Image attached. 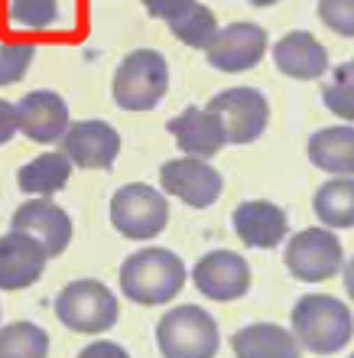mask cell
<instances>
[{
  "label": "cell",
  "mask_w": 354,
  "mask_h": 358,
  "mask_svg": "<svg viewBox=\"0 0 354 358\" xmlns=\"http://www.w3.org/2000/svg\"><path fill=\"white\" fill-rule=\"evenodd\" d=\"M293 336L312 355H335L351 342L354 316L341 300L328 293H306L293 306Z\"/></svg>",
  "instance_id": "2"
},
{
  "label": "cell",
  "mask_w": 354,
  "mask_h": 358,
  "mask_svg": "<svg viewBox=\"0 0 354 358\" xmlns=\"http://www.w3.org/2000/svg\"><path fill=\"white\" fill-rule=\"evenodd\" d=\"M59 143L78 170H111L121 153V134L108 121H75Z\"/></svg>",
  "instance_id": "13"
},
{
  "label": "cell",
  "mask_w": 354,
  "mask_h": 358,
  "mask_svg": "<svg viewBox=\"0 0 354 358\" xmlns=\"http://www.w3.org/2000/svg\"><path fill=\"white\" fill-rule=\"evenodd\" d=\"M192 283L205 300H241L244 293L251 290V264L237 251L218 248V251H208L205 257H198V264L192 267Z\"/></svg>",
  "instance_id": "10"
},
{
  "label": "cell",
  "mask_w": 354,
  "mask_h": 358,
  "mask_svg": "<svg viewBox=\"0 0 354 358\" xmlns=\"http://www.w3.org/2000/svg\"><path fill=\"white\" fill-rule=\"evenodd\" d=\"M312 212L332 231L354 228V179L338 176L322 182L316 189V196H312Z\"/></svg>",
  "instance_id": "22"
},
{
  "label": "cell",
  "mask_w": 354,
  "mask_h": 358,
  "mask_svg": "<svg viewBox=\"0 0 354 358\" xmlns=\"http://www.w3.org/2000/svg\"><path fill=\"white\" fill-rule=\"evenodd\" d=\"M267 49H270L267 46V29L241 20V23H231V27L218 29V36L205 49V56L218 72L237 76V72H251L253 66H260Z\"/></svg>",
  "instance_id": "11"
},
{
  "label": "cell",
  "mask_w": 354,
  "mask_h": 358,
  "mask_svg": "<svg viewBox=\"0 0 354 358\" xmlns=\"http://www.w3.org/2000/svg\"><path fill=\"white\" fill-rule=\"evenodd\" d=\"M78 358H131V355H127V349L117 345V342L98 339V342H91V345H84V349L78 352Z\"/></svg>",
  "instance_id": "31"
},
{
  "label": "cell",
  "mask_w": 354,
  "mask_h": 358,
  "mask_svg": "<svg viewBox=\"0 0 354 358\" xmlns=\"http://www.w3.org/2000/svg\"><path fill=\"white\" fill-rule=\"evenodd\" d=\"M10 27L43 33L59 20V0H7Z\"/></svg>",
  "instance_id": "25"
},
{
  "label": "cell",
  "mask_w": 354,
  "mask_h": 358,
  "mask_svg": "<svg viewBox=\"0 0 354 358\" xmlns=\"http://www.w3.org/2000/svg\"><path fill=\"white\" fill-rule=\"evenodd\" d=\"M111 225L131 241H149L169 225V202L147 182H127L111 196Z\"/></svg>",
  "instance_id": "6"
},
{
  "label": "cell",
  "mask_w": 354,
  "mask_h": 358,
  "mask_svg": "<svg viewBox=\"0 0 354 358\" xmlns=\"http://www.w3.org/2000/svg\"><path fill=\"white\" fill-rule=\"evenodd\" d=\"M322 101L335 117L354 124V62L335 66L332 82L322 88Z\"/></svg>",
  "instance_id": "26"
},
{
  "label": "cell",
  "mask_w": 354,
  "mask_h": 358,
  "mask_svg": "<svg viewBox=\"0 0 354 358\" xmlns=\"http://www.w3.org/2000/svg\"><path fill=\"white\" fill-rule=\"evenodd\" d=\"M231 349L237 358H299L302 345L289 329L276 322H253L234 332Z\"/></svg>",
  "instance_id": "19"
},
{
  "label": "cell",
  "mask_w": 354,
  "mask_h": 358,
  "mask_svg": "<svg viewBox=\"0 0 354 358\" xmlns=\"http://www.w3.org/2000/svg\"><path fill=\"white\" fill-rule=\"evenodd\" d=\"M159 182H163V192H166V196H176L179 202H186V206H192V208L214 206L224 189L221 173L214 170L208 160H198V157L166 160L163 170H159Z\"/></svg>",
  "instance_id": "9"
},
{
  "label": "cell",
  "mask_w": 354,
  "mask_h": 358,
  "mask_svg": "<svg viewBox=\"0 0 354 358\" xmlns=\"http://www.w3.org/2000/svg\"><path fill=\"white\" fill-rule=\"evenodd\" d=\"M273 62L296 82H316L328 72V49L306 29H293L273 46Z\"/></svg>",
  "instance_id": "18"
},
{
  "label": "cell",
  "mask_w": 354,
  "mask_h": 358,
  "mask_svg": "<svg viewBox=\"0 0 354 358\" xmlns=\"http://www.w3.org/2000/svg\"><path fill=\"white\" fill-rule=\"evenodd\" d=\"M68 176H72V160L62 150H56V153H39L36 160L20 166L17 182L27 196L49 199L68 186Z\"/></svg>",
  "instance_id": "21"
},
{
  "label": "cell",
  "mask_w": 354,
  "mask_h": 358,
  "mask_svg": "<svg viewBox=\"0 0 354 358\" xmlns=\"http://www.w3.org/2000/svg\"><path fill=\"white\" fill-rule=\"evenodd\" d=\"M17 117L23 137H29L33 143H59L72 127L66 98L49 92V88L23 94L17 101Z\"/></svg>",
  "instance_id": "14"
},
{
  "label": "cell",
  "mask_w": 354,
  "mask_h": 358,
  "mask_svg": "<svg viewBox=\"0 0 354 358\" xmlns=\"http://www.w3.org/2000/svg\"><path fill=\"white\" fill-rule=\"evenodd\" d=\"M309 163L332 176H354V127H322L306 143Z\"/></svg>",
  "instance_id": "20"
},
{
  "label": "cell",
  "mask_w": 354,
  "mask_h": 358,
  "mask_svg": "<svg viewBox=\"0 0 354 358\" xmlns=\"http://www.w3.org/2000/svg\"><path fill=\"white\" fill-rule=\"evenodd\" d=\"M253 7H273V3H280V0H251Z\"/></svg>",
  "instance_id": "33"
},
{
  "label": "cell",
  "mask_w": 354,
  "mask_h": 358,
  "mask_svg": "<svg viewBox=\"0 0 354 358\" xmlns=\"http://www.w3.org/2000/svg\"><path fill=\"white\" fill-rule=\"evenodd\" d=\"M318 20L338 36L354 39V0H318Z\"/></svg>",
  "instance_id": "28"
},
{
  "label": "cell",
  "mask_w": 354,
  "mask_h": 358,
  "mask_svg": "<svg viewBox=\"0 0 354 358\" xmlns=\"http://www.w3.org/2000/svg\"><path fill=\"white\" fill-rule=\"evenodd\" d=\"M143 7H147V13H153L156 20H176L182 10L189 7V3H196V0H140Z\"/></svg>",
  "instance_id": "29"
},
{
  "label": "cell",
  "mask_w": 354,
  "mask_h": 358,
  "mask_svg": "<svg viewBox=\"0 0 354 358\" xmlns=\"http://www.w3.org/2000/svg\"><path fill=\"white\" fill-rule=\"evenodd\" d=\"M156 345L163 358H214L221 336L212 313L196 303H182L163 313L156 326Z\"/></svg>",
  "instance_id": "3"
},
{
  "label": "cell",
  "mask_w": 354,
  "mask_h": 358,
  "mask_svg": "<svg viewBox=\"0 0 354 358\" xmlns=\"http://www.w3.org/2000/svg\"><path fill=\"white\" fill-rule=\"evenodd\" d=\"M49 264L46 248L23 231L0 235V290H27Z\"/></svg>",
  "instance_id": "15"
},
{
  "label": "cell",
  "mask_w": 354,
  "mask_h": 358,
  "mask_svg": "<svg viewBox=\"0 0 354 358\" xmlns=\"http://www.w3.org/2000/svg\"><path fill=\"white\" fill-rule=\"evenodd\" d=\"M36 46L29 39H10L0 46V85H17L27 76V69L33 66Z\"/></svg>",
  "instance_id": "27"
},
{
  "label": "cell",
  "mask_w": 354,
  "mask_h": 358,
  "mask_svg": "<svg viewBox=\"0 0 354 358\" xmlns=\"http://www.w3.org/2000/svg\"><path fill=\"white\" fill-rule=\"evenodd\" d=\"M234 231L247 248L270 251V248H280L283 238L289 235V218L276 202L251 199L234 208Z\"/></svg>",
  "instance_id": "16"
},
{
  "label": "cell",
  "mask_w": 354,
  "mask_h": 358,
  "mask_svg": "<svg viewBox=\"0 0 354 358\" xmlns=\"http://www.w3.org/2000/svg\"><path fill=\"white\" fill-rule=\"evenodd\" d=\"M218 29L221 27H218L214 10L205 7V3H198V0L196 3H189L176 20H169V33H172L179 43H186V46H192V49H202V52L214 43Z\"/></svg>",
  "instance_id": "23"
},
{
  "label": "cell",
  "mask_w": 354,
  "mask_h": 358,
  "mask_svg": "<svg viewBox=\"0 0 354 358\" xmlns=\"http://www.w3.org/2000/svg\"><path fill=\"white\" fill-rule=\"evenodd\" d=\"M10 231H23V235L36 238L46 248L49 261L72 245V218L52 199H27L10 218Z\"/></svg>",
  "instance_id": "12"
},
{
  "label": "cell",
  "mask_w": 354,
  "mask_h": 358,
  "mask_svg": "<svg viewBox=\"0 0 354 358\" xmlns=\"http://www.w3.org/2000/svg\"><path fill=\"white\" fill-rule=\"evenodd\" d=\"M114 101L124 111H153L169 92V66L156 49H133L114 72Z\"/></svg>",
  "instance_id": "4"
},
{
  "label": "cell",
  "mask_w": 354,
  "mask_h": 358,
  "mask_svg": "<svg viewBox=\"0 0 354 358\" xmlns=\"http://www.w3.org/2000/svg\"><path fill=\"white\" fill-rule=\"evenodd\" d=\"M20 134V117H17V104H10L0 98V147L10 143Z\"/></svg>",
  "instance_id": "30"
},
{
  "label": "cell",
  "mask_w": 354,
  "mask_h": 358,
  "mask_svg": "<svg viewBox=\"0 0 354 358\" xmlns=\"http://www.w3.org/2000/svg\"><path fill=\"white\" fill-rule=\"evenodd\" d=\"M169 134L176 137L179 150L186 157H198V160H212L214 153H221V147L228 143L224 137V127L218 121V114L212 108H186L182 114H176L172 121L166 124Z\"/></svg>",
  "instance_id": "17"
},
{
  "label": "cell",
  "mask_w": 354,
  "mask_h": 358,
  "mask_svg": "<svg viewBox=\"0 0 354 358\" xmlns=\"http://www.w3.org/2000/svg\"><path fill=\"white\" fill-rule=\"evenodd\" d=\"M348 358H354V352H351V355H348Z\"/></svg>",
  "instance_id": "34"
},
{
  "label": "cell",
  "mask_w": 354,
  "mask_h": 358,
  "mask_svg": "<svg viewBox=\"0 0 354 358\" xmlns=\"http://www.w3.org/2000/svg\"><path fill=\"white\" fill-rule=\"evenodd\" d=\"M218 121L224 127V137L228 143H253L267 131V121H270V104L257 88L237 85V88H224L208 101Z\"/></svg>",
  "instance_id": "8"
},
{
  "label": "cell",
  "mask_w": 354,
  "mask_h": 358,
  "mask_svg": "<svg viewBox=\"0 0 354 358\" xmlns=\"http://www.w3.org/2000/svg\"><path fill=\"white\" fill-rule=\"evenodd\" d=\"M341 273H345V290H348V296L354 300V257H351V261H345Z\"/></svg>",
  "instance_id": "32"
},
{
  "label": "cell",
  "mask_w": 354,
  "mask_h": 358,
  "mask_svg": "<svg viewBox=\"0 0 354 358\" xmlns=\"http://www.w3.org/2000/svg\"><path fill=\"white\" fill-rule=\"evenodd\" d=\"M286 271L302 283L332 280L345 267V248L332 228H302L286 241Z\"/></svg>",
  "instance_id": "7"
},
{
  "label": "cell",
  "mask_w": 354,
  "mask_h": 358,
  "mask_svg": "<svg viewBox=\"0 0 354 358\" xmlns=\"http://www.w3.org/2000/svg\"><path fill=\"white\" fill-rule=\"evenodd\" d=\"M49 332L36 322H10L0 326V358H46Z\"/></svg>",
  "instance_id": "24"
},
{
  "label": "cell",
  "mask_w": 354,
  "mask_h": 358,
  "mask_svg": "<svg viewBox=\"0 0 354 358\" xmlns=\"http://www.w3.org/2000/svg\"><path fill=\"white\" fill-rule=\"evenodd\" d=\"M56 316L66 329L78 332V336H101L117 322L121 306L111 287H104L101 280H72L62 287L56 296Z\"/></svg>",
  "instance_id": "5"
},
{
  "label": "cell",
  "mask_w": 354,
  "mask_h": 358,
  "mask_svg": "<svg viewBox=\"0 0 354 358\" xmlns=\"http://www.w3.org/2000/svg\"><path fill=\"white\" fill-rule=\"evenodd\" d=\"M186 287V264L169 248H143L121 264V293L137 306H166Z\"/></svg>",
  "instance_id": "1"
}]
</instances>
